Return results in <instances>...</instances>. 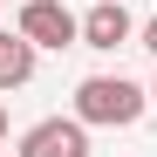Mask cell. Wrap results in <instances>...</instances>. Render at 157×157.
Here are the masks:
<instances>
[{"label":"cell","instance_id":"obj_1","mask_svg":"<svg viewBox=\"0 0 157 157\" xmlns=\"http://www.w3.org/2000/svg\"><path fill=\"white\" fill-rule=\"evenodd\" d=\"M144 109H150V89L130 75H82L75 82V116L89 130H130Z\"/></svg>","mask_w":157,"mask_h":157},{"label":"cell","instance_id":"obj_2","mask_svg":"<svg viewBox=\"0 0 157 157\" xmlns=\"http://www.w3.org/2000/svg\"><path fill=\"white\" fill-rule=\"evenodd\" d=\"M21 34H28L34 48H82V14H68L62 0H21V21H14Z\"/></svg>","mask_w":157,"mask_h":157},{"label":"cell","instance_id":"obj_3","mask_svg":"<svg viewBox=\"0 0 157 157\" xmlns=\"http://www.w3.org/2000/svg\"><path fill=\"white\" fill-rule=\"evenodd\" d=\"M14 157H89V123L82 116H41V123H28L21 130V150Z\"/></svg>","mask_w":157,"mask_h":157},{"label":"cell","instance_id":"obj_4","mask_svg":"<svg viewBox=\"0 0 157 157\" xmlns=\"http://www.w3.org/2000/svg\"><path fill=\"white\" fill-rule=\"evenodd\" d=\"M130 34H137V21H130V7H123V0H96V7L82 14V48H96V55L130 48Z\"/></svg>","mask_w":157,"mask_h":157},{"label":"cell","instance_id":"obj_5","mask_svg":"<svg viewBox=\"0 0 157 157\" xmlns=\"http://www.w3.org/2000/svg\"><path fill=\"white\" fill-rule=\"evenodd\" d=\"M34 55H41V48L21 34V28H0V96L34 82Z\"/></svg>","mask_w":157,"mask_h":157},{"label":"cell","instance_id":"obj_6","mask_svg":"<svg viewBox=\"0 0 157 157\" xmlns=\"http://www.w3.org/2000/svg\"><path fill=\"white\" fill-rule=\"evenodd\" d=\"M137 48H150V55H157V14H150L144 28H137Z\"/></svg>","mask_w":157,"mask_h":157},{"label":"cell","instance_id":"obj_7","mask_svg":"<svg viewBox=\"0 0 157 157\" xmlns=\"http://www.w3.org/2000/svg\"><path fill=\"white\" fill-rule=\"evenodd\" d=\"M0 137H7V102H0Z\"/></svg>","mask_w":157,"mask_h":157},{"label":"cell","instance_id":"obj_8","mask_svg":"<svg viewBox=\"0 0 157 157\" xmlns=\"http://www.w3.org/2000/svg\"><path fill=\"white\" fill-rule=\"evenodd\" d=\"M150 109H157V75H150Z\"/></svg>","mask_w":157,"mask_h":157},{"label":"cell","instance_id":"obj_9","mask_svg":"<svg viewBox=\"0 0 157 157\" xmlns=\"http://www.w3.org/2000/svg\"><path fill=\"white\" fill-rule=\"evenodd\" d=\"M0 7H7V0H0Z\"/></svg>","mask_w":157,"mask_h":157}]
</instances>
